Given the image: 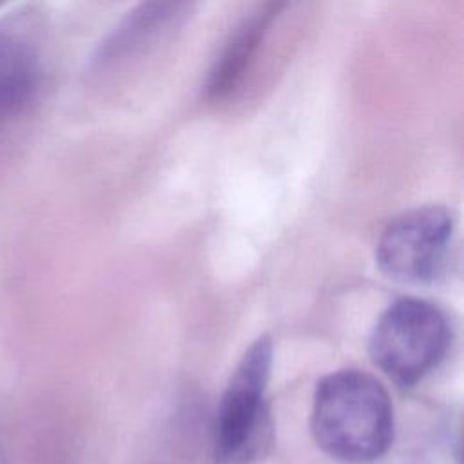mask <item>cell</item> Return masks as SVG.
Here are the masks:
<instances>
[{
	"mask_svg": "<svg viewBox=\"0 0 464 464\" xmlns=\"http://www.w3.org/2000/svg\"><path fill=\"white\" fill-rule=\"evenodd\" d=\"M274 14L276 5L266 4L237 25L208 74L207 96L223 98L234 89V85L241 80L245 67L252 60L259 42L263 40Z\"/></svg>",
	"mask_w": 464,
	"mask_h": 464,
	"instance_id": "cell-6",
	"label": "cell"
},
{
	"mask_svg": "<svg viewBox=\"0 0 464 464\" xmlns=\"http://www.w3.org/2000/svg\"><path fill=\"white\" fill-rule=\"evenodd\" d=\"M178 4H147L138 7L103 44L100 60L120 62L145 51L158 34H163L179 18Z\"/></svg>",
	"mask_w": 464,
	"mask_h": 464,
	"instance_id": "cell-7",
	"label": "cell"
},
{
	"mask_svg": "<svg viewBox=\"0 0 464 464\" xmlns=\"http://www.w3.org/2000/svg\"><path fill=\"white\" fill-rule=\"evenodd\" d=\"M310 428L326 455L344 462L375 460L393 440L392 399L373 375L337 370L317 382Z\"/></svg>",
	"mask_w": 464,
	"mask_h": 464,
	"instance_id": "cell-1",
	"label": "cell"
},
{
	"mask_svg": "<svg viewBox=\"0 0 464 464\" xmlns=\"http://www.w3.org/2000/svg\"><path fill=\"white\" fill-rule=\"evenodd\" d=\"M0 464H7V460H5V455H4V450H2V446H0Z\"/></svg>",
	"mask_w": 464,
	"mask_h": 464,
	"instance_id": "cell-8",
	"label": "cell"
},
{
	"mask_svg": "<svg viewBox=\"0 0 464 464\" xmlns=\"http://www.w3.org/2000/svg\"><path fill=\"white\" fill-rule=\"evenodd\" d=\"M42 65L33 38L14 22L0 24V121L20 114L36 96Z\"/></svg>",
	"mask_w": 464,
	"mask_h": 464,
	"instance_id": "cell-5",
	"label": "cell"
},
{
	"mask_svg": "<svg viewBox=\"0 0 464 464\" xmlns=\"http://www.w3.org/2000/svg\"><path fill=\"white\" fill-rule=\"evenodd\" d=\"M274 344L257 337L243 353L221 395L214 424V453L223 464H246L265 444V393Z\"/></svg>",
	"mask_w": 464,
	"mask_h": 464,
	"instance_id": "cell-3",
	"label": "cell"
},
{
	"mask_svg": "<svg viewBox=\"0 0 464 464\" xmlns=\"http://www.w3.org/2000/svg\"><path fill=\"white\" fill-rule=\"evenodd\" d=\"M453 232V216L444 207L428 205L408 210L382 230L375 263L390 279L411 285L431 283L448 265Z\"/></svg>",
	"mask_w": 464,
	"mask_h": 464,
	"instance_id": "cell-4",
	"label": "cell"
},
{
	"mask_svg": "<svg viewBox=\"0 0 464 464\" xmlns=\"http://www.w3.org/2000/svg\"><path fill=\"white\" fill-rule=\"evenodd\" d=\"M450 323L433 303L419 297L393 301L377 319L368 352L373 364L401 386H413L446 355Z\"/></svg>",
	"mask_w": 464,
	"mask_h": 464,
	"instance_id": "cell-2",
	"label": "cell"
}]
</instances>
